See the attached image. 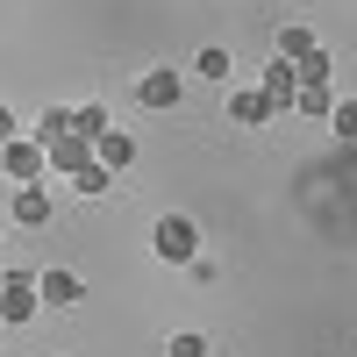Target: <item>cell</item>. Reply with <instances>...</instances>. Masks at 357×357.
Returning <instances> with one entry per match:
<instances>
[{
  "instance_id": "1",
  "label": "cell",
  "mask_w": 357,
  "mask_h": 357,
  "mask_svg": "<svg viewBox=\"0 0 357 357\" xmlns=\"http://www.w3.org/2000/svg\"><path fill=\"white\" fill-rule=\"evenodd\" d=\"M36 307H43V293H36V272H8V279H0V321H8V329L36 321Z\"/></svg>"
},
{
  "instance_id": "2",
  "label": "cell",
  "mask_w": 357,
  "mask_h": 357,
  "mask_svg": "<svg viewBox=\"0 0 357 357\" xmlns=\"http://www.w3.org/2000/svg\"><path fill=\"white\" fill-rule=\"evenodd\" d=\"M151 250H158L165 264H193V257H200V229H193L186 215H165L158 236H151Z\"/></svg>"
},
{
  "instance_id": "3",
  "label": "cell",
  "mask_w": 357,
  "mask_h": 357,
  "mask_svg": "<svg viewBox=\"0 0 357 357\" xmlns=\"http://www.w3.org/2000/svg\"><path fill=\"white\" fill-rule=\"evenodd\" d=\"M0 172H8L15 186H36V178L50 172V165H43V143H36V136H15V143H0Z\"/></svg>"
},
{
  "instance_id": "4",
  "label": "cell",
  "mask_w": 357,
  "mask_h": 357,
  "mask_svg": "<svg viewBox=\"0 0 357 357\" xmlns=\"http://www.w3.org/2000/svg\"><path fill=\"white\" fill-rule=\"evenodd\" d=\"M178 93H186V86H178L172 65H151V72L136 79V100H143V107H178Z\"/></svg>"
},
{
  "instance_id": "5",
  "label": "cell",
  "mask_w": 357,
  "mask_h": 357,
  "mask_svg": "<svg viewBox=\"0 0 357 357\" xmlns=\"http://www.w3.org/2000/svg\"><path fill=\"white\" fill-rule=\"evenodd\" d=\"M264 100H272V114H286L293 107V93H301V72L286 65V57H272V65H264V86H257Z\"/></svg>"
},
{
  "instance_id": "6",
  "label": "cell",
  "mask_w": 357,
  "mask_h": 357,
  "mask_svg": "<svg viewBox=\"0 0 357 357\" xmlns=\"http://www.w3.org/2000/svg\"><path fill=\"white\" fill-rule=\"evenodd\" d=\"M93 165H107V172H129V165H136V136H129V129H107V136H93Z\"/></svg>"
},
{
  "instance_id": "7",
  "label": "cell",
  "mask_w": 357,
  "mask_h": 357,
  "mask_svg": "<svg viewBox=\"0 0 357 357\" xmlns=\"http://www.w3.org/2000/svg\"><path fill=\"white\" fill-rule=\"evenodd\" d=\"M36 293H43V307H79L86 301V286L72 272H36Z\"/></svg>"
},
{
  "instance_id": "8",
  "label": "cell",
  "mask_w": 357,
  "mask_h": 357,
  "mask_svg": "<svg viewBox=\"0 0 357 357\" xmlns=\"http://www.w3.org/2000/svg\"><path fill=\"white\" fill-rule=\"evenodd\" d=\"M8 215H15L22 229H43V222H50V193H43V186H15V207H8Z\"/></svg>"
},
{
  "instance_id": "9",
  "label": "cell",
  "mask_w": 357,
  "mask_h": 357,
  "mask_svg": "<svg viewBox=\"0 0 357 357\" xmlns=\"http://www.w3.org/2000/svg\"><path fill=\"white\" fill-rule=\"evenodd\" d=\"M229 122H279V114H272V100H264V93H229Z\"/></svg>"
},
{
  "instance_id": "10",
  "label": "cell",
  "mask_w": 357,
  "mask_h": 357,
  "mask_svg": "<svg viewBox=\"0 0 357 357\" xmlns=\"http://www.w3.org/2000/svg\"><path fill=\"white\" fill-rule=\"evenodd\" d=\"M293 107H301V114H314V122H329L336 93H329V86H301V93H293Z\"/></svg>"
},
{
  "instance_id": "11",
  "label": "cell",
  "mask_w": 357,
  "mask_h": 357,
  "mask_svg": "<svg viewBox=\"0 0 357 357\" xmlns=\"http://www.w3.org/2000/svg\"><path fill=\"white\" fill-rule=\"evenodd\" d=\"M307 50H314V36H307L301 22H286V29H279V57H286V65H301Z\"/></svg>"
},
{
  "instance_id": "12",
  "label": "cell",
  "mask_w": 357,
  "mask_h": 357,
  "mask_svg": "<svg viewBox=\"0 0 357 357\" xmlns=\"http://www.w3.org/2000/svg\"><path fill=\"white\" fill-rule=\"evenodd\" d=\"M193 72H200V79H229V72H236V57H229L222 43H207V50L193 57Z\"/></svg>"
},
{
  "instance_id": "13",
  "label": "cell",
  "mask_w": 357,
  "mask_h": 357,
  "mask_svg": "<svg viewBox=\"0 0 357 357\" xmlns=\"http://www.w3.org/2000/svg\"><path fill=\"white\" fill-rule=\"evenodd\" d=\"M72 129L93 143V136H107V129H114V114H107V107H72Z\"/></svg>"
},
{
  "instance_id": "14",
  "label": "cell",
  "mask_w": 357,
  "mask_h": 357,
  "mask_svg": "<svg viewBox=\"0 0 357 357\" xmlns=\"http://www.w3.org/2000/svg\"><path fill=\"white\" fill-rule=\"evenodd\" d=\"M107 186H114L107 165H79V172H72V193H107Z\"/></svg>"
},
{
  "instance_id": "15",
  "label": "cell",
  "mask_w": 357,
  "mask_h": 357,
  "mask_svg": "<svg viewBox=\"0 0 357 357\" xmlns=\"http://www.w3.org/2000/svg\"><path fill=\"white\" fill-rule=\"evenodd\" d=\"M329 129H336L343 143H357V100H336V107H329Z\"/></svg>"
},
{
  "instance_id": "16",
  "label": "cell",
  "mask_w": 357,
  "mask_h": 357,
  "mask_svg": "<svg viewBox=\"0 0 357 357\" xmlns=\"http://www.w3.org/2000/svg\"><path fill=\"white\" fill-rule=\"evenodd\" d=\"M165 357H207V336H193V329H178V336L165 343Z\"/></svg>"
},
{
  "instance_id": "17",
  "label": "cell",
  "mask_w": 357,
  "mask_h": 357,
  "mask_svg": "<svg viewBox=\"0 0 357 357\" xmlns=\"http://www.w3.org/2000/svg\"><path fill=\"white\" fill-rule=\"evenodd\" d=\"M15 136H22V122H15L8 107H0V143H15Z\"/></svg>"
}]
</instances>
